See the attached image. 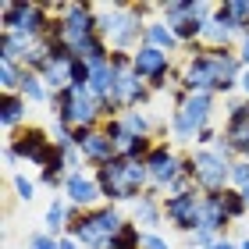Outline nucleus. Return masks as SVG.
I'll use <instances>...</instances> for the list:
<instances>
[{
  "label": "nucleus",
  "mask_w": 249,
  "mask_h": 249,
  "mask_svg": "<svg viewBox=\"0 0 249 249\" xmlns=\"http://www.w3.org/2000/svg\"><path fill=\"white\" fill-rule=\"evenodd\" d=\"M242 61L235 47H189L182 53V89L185 93H210V96H228L239 89L242 78Z\"/></svg>",
  "instance_id": "obj_1"
},
{
  "label": "nucleus",
  "mask_w": 249,
  "mask_h": 249,
  "mask_svg": "<svg viewBox=\"0 0 249 249\" xmlns=\"http://www.w3.org/2000/svg\"><path fill=\"white\" fill-rule=\"evenodd\" d=\"M53 18H57V36L71 57H82L86 64H100L110 57V47L96 25V4H86V0L53 4Z\"/></svg>",
  "instance_id": "obj_2"
},
{
  "label": "nucleus",
  "mask_w": 249,
  "mask_h": 249,
  "mask_svg": "<svg viewBox=\"0 0 249 249\" xmlns=\"http://www.w3.org/2000/svg\"><path fill=\"white\" fill-rule=\"evenodd\" d=\"M96 185L104 192V203H132L142 196L146 189H150V171H146V164H135V160H124V157H114L110 164L96 167Z\"/></svg>",
  "instance_id": "obj_3"
},
{
  "label": "nucleus",
  "mask_w": 249,
  "mask_h": 249,
  "mask_svg": "<svg viewBox=\"0 0 249 249\" xmlns=\"http://www.w3.org/2000/svg\"><path fill=\"white\" fill-rule=\"evenodd\" d=\"M50 118L68 124V128H100L104 124V110H100L96 96L89 93V86H68L61 93L50 96Z\"/></svg>",
  "instance_id": "obj_4"
},
{
  "label": "nucleus",
  "mask_w": 249,
  "mask_h": 249,
  "mask_svg": "<svg viewBox=\"0 0 249 249\" xmlns=\"http://www.w3.org/2000/svg\"><path fill=\"white\" fill-rule=\"evenodd\" d=\"M53 25V4L47 0H4L0 32H25L29 39H43Z\"/></svg>",
  "instance_id": "obj_5"
},
{
  "label": "nucleus",
  "mask_w": 249,
  "mask_h": 249,
  "mask_svg": "<svg viewBox=\"0 0 249 249\" xmlns=\"http://www.w3.org/2000/svg\"><path fill=\"white\" fill-rule=\"evenodd\" d=\"M164 221L178 235L199 231L203 228V192L189 189V192H178V196H164Z\"/></svg>",
  "instance_id": "obj_6"
},
{
  "label": "nucleus",
  "mask_w": 249,
  "mask_h": 249,
  "mask_svg": "<svg viewBox=\"0 0 249 249\" xmlns=\"http://www.w3.org/2000/svg\"><path fill=\"white\" fill-rule=\"evenodd\" d=\"M7 146L15 150L18 164H32V167H43L53 153V135L50 128H39V124H25L18 128L15 135H7Z\"/></svg>",
  "instance_id": "obj_7"
},
{
  "label": "nucleus",
  "mask_w": 249,
  "mask_h": 249,
  "mask_svg": "<svg viewBox=\"0 0 249 249\" xmlns=\"http://www.w3.org/2000/svg\"><path fill=\"white\" fill-rule=\"evenodd\" d=\"M192 164H196V189L207 196V192H224L231 189V164L213 150H189Z\"/></svg>",
  "instance_id": "obj_8"
},
{
  "label": "nucleus",
  "mask_w": 249,
  "mask_h": 249,
  "mask_svg": "<svg viewBox=\"0 0 249 249\" xmlns=\"http://www.w3.org/2000/svg\"><path fill=\"white\" fill-rule=\"evenodd\" d=\"M146 171H150V189L167 192V185L182 175V150L171 139H160L153 146V153L146 157Z\"/></svg>",
  "instance_id": "obj_9"
},
{
  "label": "nucleus",
  "mask_w": 249,
  "mask_h": 249,
  "mask_svg": "<svg viewBox=\"0 0 249 249\" xmlns=\"http://www.w3.org/2000/svg\"><path fill=\"white\" fill-rule=\"evenodd\" d=\"M61 196L71 203V207H78V210H93V207L104 203V192H100V185H96V175L86 171V167H78V171L68 175Z\"/></svg>",
  "instance_id": "obj_10"
},
{
  "label": "nucleus",
  "mask_w": 249,
  "mask_h": 249,
  "mask_svg": "<svg viewBox=\"0 0 249 249\" xmlns=\"http://www.w3.org/2000/svg\"><path fill=\"white\" fill-rule=\"evenodd\" d=\"M128 221H135L142 231H160V224H167L164 221V192L146 189L142 196L128 207Z\"/></svg>",
  "instance_id": "obj_11"
},
{
  "label": "nucleus",
  "mask_w": 249,
  "mask_h": 249,
  "mask_svg": "<svg viewBox=\"0 0 249 249\" xmlns=\"http://www.w3.org/2000/svg\"><path fill=\"white\" fill-rule=\"evenodd\" d=\"M86 224L100 235V239L110 242L124 224H128V213H121V207H114V203H100V207L86 210Z\"/></svg>",
  "instance_id": "obj_12"
},
{
  "label": "nucleus",
  "mask_w": 249,
  "mask_h": 249,
  "mask_svg": "<svg viewBox=\"0 0 249 249\" xmlns=\"http://www.w3.org/2000/svg\"><path fill=\"white\" fill-rule=\"evenodd\" d=\"M78 150H82V160H86L89 171H96V167H104V164H110L118 157V146L104 135V128H93L82 142H78Z\"/></svg>",
  "instance_id": "obj_13"
},
{
  "label": "nucleus",
  "mask_w": 249,
  "mask_h": 249,
  "mask_svg": "<svg viewBox=\"0 0 249 249\" xmlns=\"http://www.w3.org/2000/svg\"><path fill=\"white\" fill-rule=\"evenodd\" d=\"M29 100L21 93H4L0 96V128H4V135H15L18 128H25V118H29Z\"/></svg>",
  "instance_id": "obj_14"
},
{
  "label": "nucleus",
  "mask_w": 249,
  "mask_h": 249,
  "mask_svg": "<svg viewBox=\"0 0 249 249\" xmlns=\"http://www.w3.org/2000/svg\"><path fill=\"white\" fill-rule=\"evenodd\" d=\"M203 228H207L210 235H217V239H224V235H228L231 217L224 213L221 192H207V196H203Z\"/></svg>",
  "instance_id": "obj_15"
},
{
  "label": "nucleus",
  "mask_w": 249,
  "mask_h": 249,
  "mask_svg": "<svg viewBox=\"0 0 249 249\" xmlns=\"http://www.w3.org/2000/svg\"><path fill=\"white\" fill-rule=\"evenodd\" d=\"M142 43H150V47H157V50H164V53H182V43H178V36H175V29L167 25L164 18H150L146 21V39Z\"/></svg>",
  "instance_id": "obj_16"
},
{
  "label": "nucleus",
  "mask_w": 249,
  "mask_h": 249,
  "mask_svg": "<svg viewBox=\"0 0 249 249\" xmlns=\"http://www.w3.org/2000/svg\"><path fill=\"white\" fill-rule=\"evenodd\" d=\"M213 18L224 21V25H231L242 36V32H249V0H224V4H217Z\"/></svg>",
  "instance_id": "obj_17"
},
{
  "label": "nucleus",
  "mask_w": 249,
  "mask_h": 249,
  "mask_svg": "<svg viewBox=\"0 0 249 249\" xmlns=\"http://www.w3.org/2000/svg\"><path fill=\"white\" fill-rule=\"evenodd\" d=\"M36 47V39H29L25 32H0V61H25L29 50Z\"/></svg>",
  "instance_id": "obj_18"
},
{
  "label": "nucleus",
  "mask_w": 249,
  "mask_h": 249,
  "mask_svg": "<svg viewBox=\"0 0 249 249\" xmlns=\"http://www.w3.org/2000/svg\"><path fill=\"white\" fill-rule=\"evenodd\" d=\"M68 217H71V203H68L64 196H53L50 207H47V217H43V224H47V235H53V239H61V235L68 231Z\"/></svg>",
  "instance_id": "obj_19"
},
{
  "label": "nucleus",
  "mask_w": 249,
  "mask_h": 249,
  "mask_svg": "<svg viewBox=\"0 0 249 249\" xmlns=\"http://www.w3.org/2000/svg\"><path fill=\"white\" fill-rule=\"evenodd\" d=\"M21 96H25L32 107H50V96H53V93L47 89V82H43L36 71H29V68H25V78H21Z\"/></svg>",
  "instance_id": "obj_20"
},
{
  "label": "nucleus",
  "mask_w": 249,
  "mask_h": 249,
  "mask_svg": "<svg viewBox=\"0 0 249 249\" xmlns=\"http://www.w3.org/2000/svg\"><path fill=\"white\" fill-rule=\"evenodd\" d=\"M235 43H239V32L231 25H224L217 18L207 21V29H203V47H235Z\"/></svg>",
  "instance_id": "obj_21"
},
{
  "label": "nucleus",
  "mask_w": 249,
  "mask_h": 249,
  "mask_svg": "<svg viewBox=\"0 0 249 249\" xmlns=\"http://www.w3.org/2000/svg\"><path fill=\"white\" fill-rule=\"evenodd\" d=\"M221 203H224V213L231 217V224H239V221L249 217V203L242 196V189H224L221 192Z\"/></svg>",
  "instance_id": "obj_22"
},
{
  "label": "nucleus",
  "mask_w": 249,
  "mask_h": 249,
  "mask_svg": "<svg viewBox=\"0 0 249 249\" xmlns=\"http://www.w3.org/2000/svg\"><path fill=\"white\" fill-rule=\"evenodd\" d=\"M21 78H25V64L0 61V89L4 93H21Z\"/></svg>",
  "instance_id": "obj_23"
},
{
  "label": "nucleus",
  "mask_w": 249,
  "mask_h": 249,
  "mask_svg": "<svg viewBox=\"0 0 249 249\" xmlns=\"http://www.w3.org/2000/svg\"><path fill=\"white\" fill-rule=\"evenodd\" d=\"M110 249H142V228L135 221H128L114 239H110Z\"/></svg>",
  "instance_id": "obj_24"
},
{
  "label": "nucleus",
  "mask_w": 249,
  "mask_h": 249,
  "mask_svg": "<svg viewBox=\"0 0 249 249\" xmlns=\"http://www.w3.org/2000/svg\"><path fill=\"white\" fill-rule=\"evenodd\" d=\"M11 189H15V196H18L21 203H32V199H36V182H32L29 175H21V171L11 175Z\"/></svg>",
  "instance_id": "obj_25"
},
{
  "label": "nucleus",
  "mask_w": 249,
  "mask_h": 249,
  "mask_svg": "<svg viewBox=\"0 0 249 249\" xmlns=\"http://www.w3.org/2000/svg\"><path fill=\"white\" fill-rule=\"evenodd\" d=\"M25 249H61V242L53 239V235H47V231H32L25 239Z\"/></svg>",
  "instance_id": "obj_26"
},
{
  "label": "nucleus",
  "mask_w": 249,
  "mask_h": 249,
  "mask_svg": "<svg viewBox=\"0 0 249 249\" xmlns=\"http://www.w3.org/2000/svg\"><path fill=\"white\" fill-rule=\"evenodd\" d=\"M185 242H189V249H210L213 242H217V235H210L207 228H199V231L185 235Z\"/></svg>",
  "instance_id": "obj_27"
},
{
  "label": "nucleus",
  "mask_w": 249,
  "mask_h": 249,
  "mask_svg": "<svg viewBox=\"0 0 249 249\" xmlns=\"http://www.w3.org/2000/svg\"><path fill=\"white\" fill-rule=\"evenodd\" d=\"M249 185V160H235L231 164V189H246Z\"/></svg>",
  "instance_id": "obj_28"
},
{
  "label": "nucleus",
  "mask_w": 249,
  "mask_h": 249,
  "mask_svg": "<svg viewBox=\"0 0 249 249\" xmlns=\"http://www.w3.org/2000/svg\"><path fill=\"white\" fill-rule=\"evenodd\" d=\"M142 249H175L160 231H142Z\"/></svg>",
  "instance_id": "obj_29"
},
{
  "label": "nucleus",
  "mask_w": 249,
  "mask_h": 249,
  "mask_svg": "<svg viewBox=\"0 0 249 249\" xmlns=\"http://www.w3.org/2000/svg\"><path fill=\"white\" fill-rule=\"evenodd\" d=\"M235 53H239L242 68H249V32H242V36H239V43H235Z\"/></svg>",
  "instance_id": "obj_30"
},
{
  "label": "nucleus",
  "mask_w": 249,
  "mask_h": 249,
  "mask_svg": "<svg viewBox=\"0 0 249 249\" xmlns=\"http://www.w3.org/2000/svg\"><path fill=\"white\" fill-rule=\"evenodd\" d=\"M210 249H242V246H239V239H231V235H224V239H217V242H213Z\"/></svg>",
  "instance_id": "obj_31"
},
{
  "label": "nucleus",
  "mask_w": 249,
  "mask_h": 249,
  "mask_svg": "<svg viewBox=\"0 0 249 249\" xmlns=\"http://www.w3.org/2000/svg\"><path fill=\"white\" fill-rule=\"evenodd\" d=\"M0 157H4V164H7V167H18V157H15V150H11L7 142H4V153H0Z\"/></svg>",
  "instance_id": "obj_32"
},
{
  "label": "nucleus",
  "mask_w": 249,
  "mask_h": 249,
  "mask_svg": "<svg viewBox=\"0 0 249 249\" xmlns=\"http://www.w3.org/2000/svg\"><path fill=\"white\" fill-rule=\"evenodd\" d=\"M239 93H242V100H249V68H246L242 78H239Z\"/></svg>",
  "instance_id": "obj_33"
},
{
  "label": "nucleus",
  "mask_w": 249,
  "mask_h": 249,
  "mask_svg": "<svg viewBox=\"0 0 249 249\" xmlns=\"http://www.w3.org/2000/svg\"><path fill=\"white\" fill-rule=\"evenodd\" d=\"M57 242H61V249H82V246H78V242L71 239V235H61V239H57Z\"/></svg>",
  "instance_id": "obj_34"
},
{
  "label": "nucleus",
  "mask_w": 249,
  "mask_h": 249,
  "mask_svg": "<svg viewBox=\"0 0 249 249\" xmlns=\"http://www.w3.org/2000/svg\"><path fill=\"white\" fill-rule=\"evenodd\" d=\"M239 246H242V249H249V235H242V239H239Z\"/></svg>",
  "instance_id": "obj_35"
},
{
  "label": "nucleus",
  "mask_w": 249,
  "mask_h": 249,
  "mask_svg": "<svg viewBox=\"0 0 249 249\" xmlns=\"http://www.w3.org/2000/svg\"><path fill=\"white\" fill-rule=\"evenodd\" d=\"M242 196H246V203H249V185H246V189H242Z\"/></svg>",
  "instance_id": "obj_36"
}]
</instances>
